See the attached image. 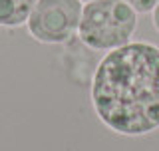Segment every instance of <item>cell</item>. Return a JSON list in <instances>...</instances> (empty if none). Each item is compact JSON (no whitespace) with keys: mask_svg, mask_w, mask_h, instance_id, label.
Here are the masks:
<instances>
[{"mask_svg":"<svg viewBox=\"0 0 159 151\" xmlns=\"http://www.w3.org/2000/svg\"><path fill=\"white\" fill-rule=\"evenodd\" d=\"M38 0H0V28L26 26V20Z\"/></svg>","mask_w":159,"mask_h":151,"instance_id":"cell-4","label":"cell"},{"mask_svg":"<svg viewBox=\"0 0 159 151\" xmlns=\"http://www.w3.org/2000/svg\"><path fill=\"white\" fill-rule=\"evenodd\" d=\"M125 2L135 10L137 14H151L159 0H125Z\"/></svg>","mask_w":159,"mask_h":151,"instance_id":"cell-5","label":"cell"},{"mask_svg":"<svg viewBox=\"0 0 159 151\" xmlns=\"http://www.w3.org/2000/svg\"><path fill=\"white\" fill-rule=\"evenodd\" d=\"M82 10V0H38L26 20V30L40 44H66L78 36Z\"/></svg>","mask_w":159,"mask_h":151,"instance_id":"cell-3","label":"cell"},{"mask_svg":"<svg viewBox=\"0 0 159 151\" xmlns=\"http://www.w3.org/2000/svg\"><path fill=\"white\" fill-rule=\"evenodd\" d=\"M93 113L109 131L143 137L159 129V46L129 42L106 52L89 85Z\"/></svg>","mask_w":159,"mask_h":151,"instance_id":"cell-1","label":"cell"},{"mask_svg":"<svg viewBox=\"0 0 159 151\" xmlns=\"http://www.w3.org/2000/svg\"><path fill=\"white\" fill-rule=\"evenodd\" d=\"M139 14L125 0H89L84 2L78 38L98 52H111L131 42Z\"/></svg>","mask_w":159,"mask_h":151,"instance_id":"cell-2","label":"cell"},{"mask_svg":"<svg viewBox=\"0 0 159 151\" xmlns=\"http://www.w3.org/2000/svg\"><path fill=\"white\" fill-rule=\"evenodd\" d=\"M151 22H153V28H155L157 34H159V2H157V6L153 8V12H151Z\"/></svg>","mask_w":159,"mask_h":151,"instance_id":"cell-6","label":"cell"},{"mask_svg":"<svg viewBox=\"0 0 159 151\" xmlns=\"http://www.w3.org/2000/svg\"><path fill=\"white\" fill-rule=\"evenodd\" d=\"M82 2H89V0H82Z\"/></svg>","mask_w":159,"mask_h":151,"instance_id":"cell-7","label":"cell"}]
</instances>
